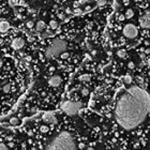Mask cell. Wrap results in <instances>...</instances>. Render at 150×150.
Returning <instances> with one entry per match:
<instances>
[{
    "label": "cell",
    "mask_w": 150,
    "mask_h": 150,
    "mask_svg": "<svg viewBox=\"0 0 150 150\" xmlns=\"http://www.w3.org/2000/svg\"><path fill=\"white\" fill-rule=\"evenodd\" d=\"M114 115L123 130L138 128L150 117V95L138 86L121 89L116 98Z\"/></svg>",
    "instance_id": "cell-1"
},
{
    "label": "cell",
    "mask_w": 150,
    "mask_h": 150,
    "mask_svg": "<svg viewBox=\"0 0 150 150\" xmlns=\"http://www.w3.org/2000/svg\"><path fill=\"white\" fill-rule=\"evenodd\" d=\"M47 150H76V144L71 133L62 131L52 139Z\"/></svg>",
    "instance_id": "cell-2"
},
{
    "label": "cell",
    "mask_w": 150,
    "mask_h": 150,
    "mask_svg": "<svg viewBox=\"0 0 150 150\" xmlns=\"http://www.w3.org/2000/svg\"><path fill=\"white\" fill-rule=\"evenodd\" d=\"M68 47V43L65 40L57 39L48 45V47L45 51V57L46 58H56L60 56L61 54L66 52Z\"/></svg>",
    "instance_id": "cell-3"
},
{
    "label": "cell",
    "mask_w": 150,
    "mask_h": 150,
    "mask_svg": "<svg viewBox=\"0 0 150 150\" xmlns=\"http://www.w3.org/2000/svg\"><path fill=\"white\" fill-rule=\"evenodd\" d=\"M81 108V102L66 101L61 104V110L69 116H75Z\"/></svg>",
    "instance_id": "cell-4"
},
{
    "label": "cell",
    "mask_w": 150,
    "mask_h": 150,
    "mask_svg": "<svg viewBox=\"0 0 150 150\" xmlns=\"http://www.w3.org/2000/svg\"><path fill=\"white\" fill-rule=\"evenodd\" d=\"M123 35L128 39H134L137 35V29L136 27L132 24H128L123 28Z\"/></svg>",
    "instance_id": "cell-5"
},
{
    "label": "cell",
    "mask_w": 150,
    "mask_h": 150,
    "mask_svg": "<svg viewBox=\"0 0 150 150\" xmlns=\"http://www.w3.org/2000/svg\"><path fill=\"white\" fill-rule=\"evenodd\" d=\"M139 26L144 29H150V13L146 12L145 14L139 18Z\"/></svg>",
    "instance_id": "cell-6"
},
{
    "label": "cell",
    "mask_w": 150,
    "mask_h": 150,
    "mask_svg": "<svg viewBox=\"0 0 150 150\" xmlns=\"http://www.w3.org/2000/svg\"><path fill=\"white\" fill-rule=\"evenodd\" d=\"M24 46H25V40L23 38H20V37H17L12 41V47L14 49H16V51L22 49Z\"/></svg>",
    "instance_id": "cell-7"
},
{
    "label": "cell",
    "mask_w": 150,
    "mask_h": 150,
    "mask_svg": "<svg viewBox=\"0 0 150 150\" xmlns=\"http://www.w3.org/2000/svg\"><path fill=\"white\" fill-rule=\"evenodd\" d=\"M42 119H43L44 122H46V123H55L56 122V117L52 112L45 113L42 116Z\"/></svg>",
    "instance_id": "cell-8"
},
{
    "label": "cell",
    "mask_w": 150,
    "mask_h": 150,
    "mask_svg": "<svg viewBox=\"0 0 150 150\" xmlns=\"http://www.w3.org/2000/svg\"><path fill=\"white\" fill-rule=\"evenodd\" d=\"M61 84V77L59 75H54L48 79V85L52 87H58Z\"/></svg>",
    "instance_id": "cell-9"
},
{
    "label": "cell",
    "mask_w": 150,
    "mask_h": 150,
    "mask_svg": "<svg viewBox=\"0 0 150 150\" xmlns=\"http://www.w3.org/2000/svg\"><path fill=\"white\" fill-rule=\"evenodd\" d=\"M10 29V24L7 20H0V32H7Z\"/></svg>",
    "instance_id": "cell-10"
},
{
    "label": "cell",
    "mask_w": 150,
    "mask_h": 150,
    "mask_svg": "<svg viewBox=\"0 0 150 150\" xmlns=\"http://www.w3.org/2000/svg\"><path fill=\"white\" fill-rule=\"evenodd\" d=\"M44 28H45V23L43 20H39L35 24V30L37 31H42Z\"/></svg>",
    "instance_id": "cell-11"
},
{
    "label": "cell",
    "mask_w": 150,
    "mask_h": 150,
    "mask_svg": "<svg viewBox=\"0 0 150 150\" xmlns=\"http://www.w3.org/2000/svg\"><path fill=\"white\" fill-rule=\"evenodd\" d=\"M2 91L4 93H9L11 91V85H9V84H6V85H3V87H2Z\"/></svg>",
    "instance_id": "cell-12"
},
{
    "label": "cell",
    "mask_w": 150,
    "mask_h": 150,
    "mask_svg": "<svg viewBox=\"0 0 150 150\" xmlns=\"http://www.w3.org/2000/svg\"><path fill=\"white\" fill-rule=\"evenodd\" d=\"M133 14H134L133 10H132V9H128L125 12V17L126 18H132V17H133Z\"/></svg>",
    "instance_id": "cell-13"
},
{
    "label": "cell",
    "mask_w": 150,
    "mask_h": 150,
    "mask_svg": "<svg viewBox=\"0 0 150 150\" xmlns=\"http://www.w3.org/2000/svg\"><path fill=\"white\" fill-rule=\"evenodd\" d=\"M49 27H51V29L55 30L58 28V23L56 20H51V23H49Z\"/></svg>",
    "instance_id": "cell-14"
},
{
    "label": "cell",
    "mask_w": 150,
    "mask_h": 150,
    "mask_svg": "<svg viewBox=\"0 0 150 150\" xmlns=\"http://www.w3.org/2000/svg\"><path fill=\"white\" fill-rule=\"evenodd\" d=\"M89 79H90V76L88 75V74H84V75H81V76H79V80L80 81H89Z\"/></svg>",
    "instance_id": "cell-15"
},
{
    "label": "cell",
    "mask_w": 150,
    "mask_h": 150,
    "mask_svg": "<svg viewBox=\"0 0 150 150\" xmlns=\"http://www.w3.org/2000/svg\"><path fill=\"white\" fill-rule=\"evenodd\" d=\"M123 81L125 83V85H130L132 83V76H130V75L124 76L123 77Z\"/></svg>",
    "instance_id": "cell-16"
},
{
    "label": "cell",
    "mask_w": 150,
    "mask_h": 150,
    "mask_svg": "<svg viewBox=\"0 0 150 150\" xmlns=\"http://www.w3.org/2000/svg\"><path fill=\"white\" fill-rule=\"evenodd\" d=\"M117 56L120 57V58H124L126 56V53H125V51H123V49H119V51L117 52Z\"/></svg>",
    "instance_id": "cell-17"
},
{
    "label": "cell",
    "mask_w": 150,
    "mask_h": 150,
    "mask_svg": "<svg viewBox=\"0 0 150 150\" xmlns=\"http://www.w3.org/2000/svg\"><path fill=\"white\" fill-rule=\"evenodd\" d=\"M10 123L12 125H17V123H18V119H17V118H12L10 120Z\"/></svg>",
    "instance_id": "cell-18"
},
{
    "label": "cell",
    "mask_w": 150,
    "mask_h": 150,
    "mask_svg": "<svg viewBox=\"0 0 150 150\" xmlns=\"http://www.w3.org/2000/svg\"><path fill=\"white\" fill-rule=\"evenodd\" d=\"M27 28H29V29H31L32 28V27L34 26V23L33 22H31V20H29V22H27Z\"/></svg>",
    "instance_id": "cell-19"
},
{
    "label": "cell",
    "mask_w": 150,
    "mask_h": 150,
    "mask_svg": "<svg viewBox=\"0 0 150 150\" xmlns=\"http://www.w3.org/2000/svg\"><path fill=\"white\" fill-rule=\"evenodd\" d=\"M80 92H81V94H83V95H87V94H89V89H87V88H83Z\"/></svg>",
    "instance_id": "cell-20"
},
{
    "label": "cell",
    "mask_w": 150,
    "mask_h": 150,
    "mask_svg": "<svg viewBox=\"0 0 150 150\" xmlns=\"http://www.w3.org/2000/svg\"><path fill=\"white\" fill-rule=\"evenodd\" d=\"M60 57L62 58V59H67V58H69V53H63V54H61L60 55Z\"/></svg>",
    "instance_id": "cell-21"
},
{
    "label": "cell",
    "mask_w": 150,
    "mask_h": 150,
    "mask_svg": "<svg viewBox=\"0 0 150 150\" xmlns=\"http://www.w3.org/2000/svg\"><path fill=\"white\" fill-rule=\"evenodd\" d=\"M0 150H9V148H8L7 145H4V144H0Z\"/></svg>",
    "instance_id": "cell-22"
},
{
    "label": "cell",
    "mask_w": 150,
    "mask_h": 150,
    "mask_svg": "<svg viewBox=\"0 0 150 150\" xmlns=\"http://www.w3.org/2000/svg\"><path fill=\"white\" fill-rule=\"evenodd\" d=\"M47 131H48V128H47V126H45V125L41 126V132H43V133H46Z\"/></svg>",
    "instance_id": "cell-23"
},
{
    "label": "cell",
    "mask_w": 150,
    "mask_h": 150,
    "mask_svg": "<svg viewBox=\"0 0 150 150\" xmlns=\"http://www.w3.org/2000/svg\"><path fill=\"white\" fill-rule=\"evenodd\" d=\"M106 4V1H98V6H104Z\"/></svg>",
    "instance_id": "cell-24"
},
{
    "label": "cell",
    "mask_w": 150,
    "mask_h": 150,
    "mask_svg": "<svg viewBox=\"0 0 150 150\" xmlns=\"http://www.w3.org/2000/svg\"><path fill=\"white\" fill-rule=\"evenodd\" d=\"M113 7H114V9H117V7H118V2H117V1H114V2H113Z\"/></svg>",
    "instance_id": "cell-25"
},
{
    "label": "cell",
    "mask_w": 150,
    "mask_h": 150,
    "mask_svg": "<svg viewBox=\"0 0 150 150\" xmlns=\"http://www.w3.org/2000/svg\"><path fill=\"white\" fill-rule=\"evenodd\" d=\"M129 68H130V69H133V68H134V63L133 62H129Z\"/></svg>",
    "instance_id": "cell-26"
},
{
    "label": "cell",
    "mask_w": 150,
    "mask_h": 150,
    "mask_svg": "<svg viewBox=\"0 0 150 150\" xmlns=\"http://www.w3.org/2000/svg\"><path fill=\"white\" fill-rule=\"evenodd\" d=\"M137 80H138V83H140V85H143V78L142 77H137Z\"/></svg>",
    "instance_id": "cell-27"
},
{
    "label": "cell",
    "mask_w": 150,
    "mask_h": 150,
    "mask_svg": "<svg viewBox=\"0 0 150 150\" xmlns=\"http://www.w3.org/2000/svg\"><path fill=\"white\" fill-rule=\"evenodd\" d=\"M139 57L140 58H145V54L144 53H139Z\"/></svg>",
    "instance_id": "cell-28"
},
{
    "label": "cell",
    "mask_w": 150,
    "mask_h": 150,
    "mask_svg": "<svg viewBox=\"0 0 150 150\" xmlns=\"http://www.w3.org/2000/svg\"><path fill=\"white\" fill-rule=\"evenodd\" d=\"M119 19H120V20H123V19H124V16H123V15H120Z\"/></svg>",
    "instance_id": "cell-29"
},
{
    "label": "cell",
    "mask_w": 150,
    "mask_h": 150,
    "mask_svg": "<svg viewBox=\"0 0 150 150\" xmlns=\"http://www.w3.org/2000/svg\"><path fill=\"white\" fill-rule=\"evenodd\" d=\"M150 53V49H145V54H149Z\"/></svg>",
    "instance_id": "cell-30"
},
{
    "label": "cell",
    "mask_w": 150,
    "mask_h": 150,
    "mask_svg": "<svg viewBox=\"0 0 150 150\" xmlns=\"http://www.w3.org/2000/svg\"><path fill=\"white\" fill-rule=\"evenodd\" d=\"M147 63H148V65H150V58H149L148 60H147Z\"/></svg>",
    "instance_id": "cell-31"
},
{
    "label": "cell",
    "mask_w": 150,
    "mask_h": 150,
    "mask_svg": "<svg viewBox=\"0 0 150 150\" xmlns=\"http://www.w3.org/2000/svg\"><path fill=\"white\" fill-rule=\"evenodd\" d=\"M1 66H2V61L0 60V69H1Z\"/></svg>",
    "instance_id": "cell-32"
},
{
    "label": "cell",
    "mask_w": 150,
    "mask_h": 150,
    "mask_svg": "<svg viewBox=\"0 0 150 150\" xmlns=\"http://www.w3.org/2000/svg\"><path fill=\"white\" fill-rule=\"evenodd\" d=\"M1 13H2V11H1V9H0V15H1Z\"/></svg>",
    "instance_id": "cell-33"
}]
</instances>
